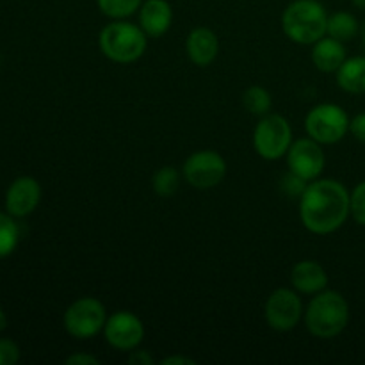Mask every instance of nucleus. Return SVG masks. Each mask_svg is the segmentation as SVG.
<instances>
[{
    "instance_id": "nucleus-1",
    "label": "nucleus",
    "mask_w": 365,
    "mask_h": 365,
    "mask_svg": "<svg viewBox=\"0 0 365 365\" xmlns=\"http://www.w3.org/2000/svg\"><path fill=\"white\" fill-rule=\"evenodd\" d=\"M349 195L351 191L335 178H317L309 182L299 198V217L303 227L316 235L337 232L351 216Z\"/></svg>"
},
{
    "instance_id": "nucleus-2",
    "label": "nucleus",
    "mask_w": 365,
    "mask_h": 365,
    "mask_svg": "<svg viewBox=\"0 0 365 365\" xmlns=\"http://www.w3.org/2000/svg\"><path fill=\"white\" fill-rule=\"evenodd\" d=\"M351 310L344 296L334 289H324L312 296L307 305L303 321L314 337L335 339L348 328Z\"/></svg>"
},
{
    "instance_id": "nucleus-3",
    "label": "nucleus",
    "mask_w": 365,
    "mask_h": 365,
    "mask_svg": "<svg viewBox=\"0 0 365 365\" xmlns=\"http://www.w3.org/2000/svg\"><path fill=\"white\" fill-rule=\"evenodd\" d=\"M328 13L319 0H292L282 13V31L298 45H314L327 36Z\"/></svg>"
},
{
    "instance_id": "nucleus-4",
    "label": "nucleus",
    "mask_w": 365,
    "mask_h": 365,
    "mask_svg": "<svg viewBox=\"0 0 365 365\" xmlns=\"http://www.w3.org/2000/svg\"><path fill=\"white\" fill-rule=\"evenodd\" d=\"M103 56L118 64H130L141 59L148 46V36L139 24L127 20H110L98 36Z\"/></svg>"
},
{
    "instance_id": "nucleus-5",
    "label": "nucleus",
    "mask_w": 365,
    "mask_h": 365,
    "mask_svg": "<svg viewBox=\"0 0 365 365\" xmlns=\"http://www.w3.org/2000/svg\"><path fill=\"white\" fill-rule=\"evenodd\" d=\"M107 310L100 299L93 296L78 298L64 310L63 327L70 337L78 341H88L96 337L100 331H103L107 321Z\"/></svg>"
},
{
    "instance_id": "nucleus-6",
    "label": "nucleus",
    "mask_w": 365,
    "mask_h": 365,
    "mask_svg": "<svg viewBox=\"0 0 365 365\" xmlns=\"http://www.w3.org/2000/svg\"><path fill=\"white\" fill-rule=\"evenodd\" d=\"M292 141V127L282 114L267 113L253 130V148L266 160H278L287 155Z\"/></svg>"
},
{
    "instance_id": "nucleus-7",
    "label": "nucleus",
    "mask_w": 365,
    "mask_h": 365,
    "mask_svg": "<svg viewBox=\"0 0 365 365\" xmlns=\"http://www.w3.org/2000/svg\"><path fill=\"white\" fill-rule=\"evenodd\" d=\"M349 120L344 109L337 103H319L312 107L305 116L307 135L321 145H335L342 141L349 132Z\"/></svg>"
},
{
    "instance_id": "nucleus-8",
    "label": "nucleus",
    "mask_w": 365,
    "mask_h": 365,
    "mask_svg": "<svg viewBox=\"0 0 365 365\" xmlns=\"http://www.w3.org/2000/svg\"><path fill=\"white\" fill-rule=\"evenodd\" d=\"M227 160L216 150H198L192 152L184 163L185 182L195 189H212L227 177Z\"/></svg>"
},
{
    "instance_id": "nucleus-9",
    "label": "nucleus",
    "mask_w": 365,
    "mask_h": 365,
    "mask_svg": "<svg viewBox=\"0 0 365 365\" xmlns=\"http://www.w3.org/2000/svg\"><path fill=\"white\" fill-rule=\"evenodd\" d=\"M303 309L299 292L294 289L280 287L269 294L264 305V319L267 327L277 331H291L302 321Z\"/></svg>"
},
{
    "instance_id": "nucleus-10",
    "label": "nucleus",
    "mask_w": 365,
    "mask_h": 365,
    "mask_svg": "<svg viewBox=\"0 0 365 365\" xmlns=\"http://www.w3.org/2000/svg\"><path fill=\"white\" fill-rule=\"evenodd\" d=\"M285 159H287L289 171L298 175L299 178L307 182L321 178L324 166H327V155L323 152V145L310 138V135L294 139Z\"/></svg>"
},
{
    "instance_id": "nucleus-11",
    "label": "nucleus",
    "mask_w": 365,
    "mask_h": 365,
    "mask_svg": "<svg viewBox=\"0 0 365 365\" xmlns=\"http://www.w3.org/2000/svg\"><path fill=\"white\" fill-rule=\"evenodd\" d=\"M102 334L110 348L118 351H132L139 348L145 339V324L135 314L120 310L107 317Z\"/></svg>"
},
{
    "instance_id": "nucleus-12",
    "label": "nucleus",
    "mask_w": 365,
    "mask_h": 365,
    "mask_svg": "<svg viewBox=\"0 0 365 365\" xmlns=\"http://www.w3.org/2000/svg\"><path fill=\"white\" fill-rule=\"evenodd\" d=\"M41 195V184L31 175H21L11 182L4 196L6 212H9L16 220H24L38 209Z\"/></svg>"
},
{
    "instance_id": "nucleus-13",
    "label": "nucleus",
    "mask_w": 365,
    "mask_h": 365,
    "mask_svg": "<svg viewBox=\"0 0 365 365\" xmlns=\"http://www.w3.org/2000/svg\"><path fill=\"white\" fill-rule=\"evenodd\" d=\"M138 18L139 27L148 38H160L173 24V7L168 0H143Z\"/></svg>"
},
{
    "instance_id": "nucleus-14",
    "label": "nucleus",
    "mask_w": 365,
    "mask_h": 365,
    "mask_svg": "<svg viewBox=\"0 0 365 365\" xmlns=\"http://www.w3.org/2000/svg\"><path fill=\"white\" fill-rule=\"evenodd\" d=\"M291 285L299 294L314 296L328 289V273L316 260H299L291 269Z\"/></svg>"
},
{
    "instance_id": "nucleus-15",
    "label": "nucleus",
    "mask_w": 365,
    "mask_h": 365,
    "mask_svg": "<svg viewBox=\"0 0 365 365\" xmlns=\"http://www.w3.org/2000/svg\"><path fill=\"white\" fill-rule=\"evenodd\" d=\"M185 50H187L191 63L200 68H205L216 61L217 53H220V39L212 29L196 27L189 32L187 39H185Z\"/></svg>"
},
{
    "instance_id": "nucleus-16",
    "label": "nucleus",
    "mask_w": 365,
    "mask_h": 365,
    "mask_svg": "<svg viewBox=\"0 0 365 365\" xmlns=\"http://www.w3.org/2000/svg\"><path fill=\"white\" fill-rule=\"evenodd\" d=\"M310 57H312L314 66L319 71H323V73H335L342 66V63L348 59V53H346L344 43L335 38H330V36H324L319 41L314 43Z\"/></svg>"
},
{
    "instance_id": "nucleus-17",
    "label": "nucleus",
    "mask_w": 365,
    "mask_h": 365,
    "mask_svg": "<svg viewBox=\"0 0 365 365\" xmlns=\"http://www.w3.org/2000/svg\"><path fill=\"white\" fill-rule=\"evenodd\" d=\"M337 86L349 95L365 93V56L348 57L342 66L335 71Z\"/></svg>"
},
{
    "instance_id": "nucleus-18",
    "label": "nucleus",
    "mask_w": 365,
    "mask_h": 365,
    "mask_svg": "<svg viewBox=\"0 0 365 365\" xmlns=\"http://www.w3.org/2000/svg\"><path fill=\"white\" fill-rule=\"evenodd\" d=\"M360 34V21L356 16L348 11H337L334 14H328L327 36L339 39L342 43L351 41L353 38Z\"/></svg>"
},
{
    "instance_id": "nucleus-19",
    "label": "nucleus",
    "mask_w": 365,
    "mask_h": 365,
    "mask_svg": "<svg viewBox=\"0 0 365 365\" xmlns=\"http://www.w3.org/2000/svg\"><path fill=\"white\" fill-rule=\"evenodd\" d=\"M20 245V227L16 217L6 210H0V260L7 259Z\"/></svg>"
},
{
    "instance_id": "nucleus-20",
    "label": "nucleus",
    "mask_w": 365,
    "mask_h": 365,
    "mask_svg": "<svg viewBox=\"0 0 365 365\" xmlns=\"http://www.w3.org/2000/svg\"><path fill=\"white\" fill-rule=\"evenodd\" d=\"M182 175L177 168L173 166H163L153 173L152 177V189L157 196L160 198H170V196L177 195L182 184Z\"/></svg>"
},
{
    "instance_id": "nucleus-21",
    "label": "nucleus",
    "mask_w": 365,
    "mask_h": 365,
    "mask_svg": "<svg viewBox=\"0 0 365 365\" xmlns=\"http://www.w3.org/2000/svg\"><path fill=\"white\" fill-rule=\"evenodd\" d=\"M242 106L253 116H266L273 106L271 93L262 86H252L242 93Z\"/></svg>"
},
{
    "instance_id": "nucleus-22",
    "label": "nucleus",
    "mask_w": 365,
    "mask_h": 365,
    "mask_svg": "<svg viewBox=\"0 0 365 365\" xmlns=\"http://www.w3.org/2000/svg\"><path fill=\"white\" fill-rule=\"evenodd\" d=\"M143 0H96L100 13L109 20H127L141 7Z\"/></svg>"
},
{
    "instance_id": "nucleus-23",
    "label": "nucleus",
    "mask_w": 365,
    "mask_h": 365,
    "mask_svg": "<svg viewBox=\"0 0 365 365\" xmlns=\"http://www.w3.org/2000/svg\"><path fill=\"white\" fill-rule=\"evenodd\" d=\"M349 203H351V217L360 227H365V180L355 185L349 195Z\"/></svg>"
},
{
    "instance_id": "nucleus-24",
    "label": "nucleus",
    "mask_w": 365,
    "mask_h": 365,
    "mask_svg": "<svg viewBox=\"0 0 365 365\" xmlns=\"http://www.w3.org/2000/svg\"><path fill=\"white\" fill-rule=\"evenodd\" d=\"M280 185H282V191H284L285 196H289V198L299 200V198H302L303 191L307 189V185H309V182L303 180V178H299L298 175H294V173H291V171H289V173L285 175L284 178H282Z\"/></svg>"
},
{
    "instance_id": "nucleus-25",
    "label": "nucleus",
    "mask_w": 365,
    "mask_h": 365,
    "mask_svg": "<svg viewBox=\"0 0 365 365\" xmlns=\"http://www.w3.org/2000/svg\"><path fill=\"white\" fill-rule=\"evenodd\" d=\"M20 346L13 339L0 337V365H14L20 360Z\"/></svg>"
},
{
    "instance_id": "nucleus-26",
    "label": "nucleus",
    "mask_w": 365,
    "mask_h": 365,
    "mask_svg": "<svg viewBox=\"0 0 365 365\" xmlns=\"http://www.w3.org/2000/svg\"><path fill=\"white\" fill-rule=\"evenodd\" d=\"M349 134H353L356 141L365 143V113L356 114L349 120Z\"/></svg>"
},
{
    "instance_id": "nucleus-27",
    "label": "nucleus",
    "mask_w": 365,
    "mask_h": 365,
    "mask_svg": "<svg viewBox=\"0 0 365 365\" xmlns=\"http://www.w3.org/2000/svg\"><path fill=\"white\" fill-rule=\"evenodd\" d=\"M64 362L68 365H98L100 360L98 356L88 355V353H75V355L68 356Z\"/></svg>"
},
{
    "instance_id": "nucleus-28",
    "label": "nucleus",
    "mask_w": 365,
    "mask_h": 365,
    "mask_svg": "<svg viewBox=\"0 0 365 365\" xmlns=\"http://www.w3.org/2000/svg\"><path fill=\"white\" fill-rule=\"evenodd\" d=\"M128 362L134 364V365H150V364H153V359H152V355H150L148 351L135 348V349H132V351H130Z\"/></svg>"
},
{
    "instance_id": "nucleus-29",
    "label": "nucleus",
    "mask_w": 365,
    "mask_h": 365,
    "mask_svg": "<svg viewBox=\"0 0 365 365\" xmlns=\"http://www.w3.org/2000/svg\"><path fill=\"white\" fill-rule=\"evenodd\" d=\"M160 364L163 365H184V364H189V365H195V360L192 359H187V356H182V355H175V356H168V359H163L160 360Z\"/></svg>"
},
{
    "instance_id": "nucleus-30",
    "label": "nucleus",
    "mask_w": 365,
    "mask_h": 365,
    "mask_svg": "<svg viewBox=\"0 0 365 365\" xmlns=\"http://www.w3.org/2000/svg\"><path fill=\"white\" fill-rule=\"evenodd\" d=\"M6 328H7V316H6V312H4L2 303H0V334H2Z\"/></svg>"
},
{
    "instance_id": "nucleus-31",
    "label": "nucleus",
    "mask_w": 365,
    "mask_h": 365,
    "mask_svg": "<svg viewBox=\"0 0 365 365\" xmlns=\"http://www.w3.org/2000/svg\"><path fill=\"white\" fill-rule=\"evenodd\" d=\"M360 39H362V45L365 46V20L360 24Z\"/></svg>"
},
{
    "instance_id": "nucleus-32",
    "label": "nucleus",
    "mask_w": 365,
    "mask_h": 365,
    "mask_svg": "<svg viewBox=\"0 0 365 365\" xmlns=\"http://www.w3.org/2000/svg\"><path fill=\"white\" fill-rule=\"evenodd\" d=\"M353 4L356 7H360V9H365V0H353Z\"/></svg>"
}]
</instances>
